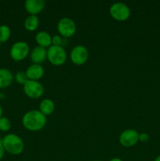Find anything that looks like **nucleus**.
<instances>
[{"label":"nucleus","instance_id":"obj_11","mask_svg":"<svg viewBox=\"0 0 160 161\" xmlns=\"http://www.w3.org/2000/svg\"><path fill=\"white\" fill-rule=\"evenodd\" d=\"M27 77L29 80H35L37 81L40 78H42L44 74V69L41 64H33L28 68L26 72Z\"/></svg>","mask_w":160,"mask_h":161},{"label":"nucleus","instance_id":"obj_3","mask_svg":"<svg viewBox=\"0 0 160 161\" xmlns=\"http://www.w3.org/2000/svg\"><path fill=\"white\" fill-rule=\"evenodd\" d=\"M47 58L53 65H61L67 58L65 50L61 46H50L47 50Z\"/></svg>","mask_w":160,"mask_h":161},{"label":"nucleus","instance_id":"obj_12","mask_svg":"<svg viewBox=\"0 0 160 161\" xmlns=\"http://www.w3.org/2000/svg\"><path fill=\"white\" fill-rule=\"evenodd\" d=\"M47 58V50L44 47L38 46L35 47L31 53V59L34 64H40Z\"/></svg>","mask_w":160,"mask_h":161},{"label":"nucleus","instance_id":"obj_15","mask_svg":"<svg viewBox=\"0 0 160 161\" xmlns=\"http://www.w3.org/2000/svg\"><path fill=\"white\" fill-rule=\"evenodd\" d=\"M39 108H40V112L43 115L46 116V115H50L55 108L54 102L51 100V99H44L41 102L40 105H39Z\"/></svg>","mask_w":160,"mask_h":161},{"label":"nucleus","instance_id":"obj_4","mask_svg":"<svg viewBox=\"0 0 160 161\" xmlns=\"http://www.w3.org/2000/svg\"><path fill=\"white\" fill-rule=\"evenodd\" d=\"M110 14L116 20L123 21L127 20L130 16V9L122 3H115L110 8Z\"/></svg>","mask_w":160,"mask_h":161},{"label":"nucleus","instance_id":"obj_22","mask_svg":"<svg viewBox=\"0 0 160 161\" xmlns=\"http://www.w3.org/2000/svg\"><path fill=\"white\" fill-rule=\"evenodd\" d=\"M4 153H5V149L4 147H3V141H0V160L4 157Z\"/></svg>","mask_w":160,"mask_h":161},{"label":"nucleus","instance_id":"obj_24","mask_svg":"<svg viewBox=\"0 0 160 161\" xmlns=\"http://www.w3.org/2000/svg\"><path fill=\"white\" fill-rule=\"evenodd\" d=\"M2 115H3V109H2V107L0 105V118H2Z\"/></svg>","mask_w":160,"mask_h":161},{"label":"nucleus","instance_id":"obj_18","mask_svg":"<svg viewBox=\"0 0 160 161\" xmlns=\"http://www.w3.org/2000/svg\"><path fill=\"white\" fill-rule=\"evenodd\" d=\"M11 122L6 117L0 118V130L2 131H7L10 129Z\"/></svg>","mask_w":160,"mask_h":161},{"label":"nucleus","instance_id":"obj_10","mask_svg":"<svg viewBox=\"0 0 160 161\" xmlns=\"http://www.w3.org/2000/svg\"><path fill=\"white\" fill-rule=\"evenodd\" d=\"M45 2L44 0H27L25 2V8L31 15H36L44 9Z\"/></svg>","mask_w":160,"mask_h":161},{"label":"nucleus","instance_id":"obj_23","mask_svg":"<svg viewBox=\"0 0 160 161\" xmlns=\"http://www.w3.org/2000/svg\"><path fill=\"white\" fill-rule=\"evenodd\" d=\"M110 161H122L120 158H118V157H115V158H112Z\"/></svg>","mask_w":160,"mask_h":161},{"label":"nucleus","instance_id":"obj_6","mask_svg":"<svg viewBox=\"0 0 160 161\" xmlns=\"http://www.w3.org/2000/svg\"><path fill=\"white\" fill-rule=\"evenodd\" d=\"M24 91L31 98H39L43 94L44 88L39 82L28 80L24 85Z\"/></svg>","mask_w":160,"mask_h":161},{"label":"nucleus","instance_id":"obj_26","mask_svg":"<svg viewBox=\"0 0 160 161\" xmlns=\"http://www.w3.org/2000/svg\"><path fill=\"white\" fill-rule=\"evenodd\" d=\"M0 47H1V42H0Z\"/></svg>","mask_w":160,"mask_h":161},{"label":"nucleus","instance_id":"obj_21","mask_svg":"<svg viewBox=\"0 0 160 161\" xmlns=\"http://www.w3.org/2000/svg\"><path fill=\"white\" fill-rule=\"evenodd\" d=\"M149 140V135L147 133H141L139 134V141L146 142Z\"/></svg>","mask_w":160,"mask_h":161},{"label":"nucleus","instance_id":"obj_27","mask_svg":"<svg viewBox=\"0 0 160 161\" xmlns=\"http://www.w3.org/2000/svg\"><path fill=\"white\" fill-rule=\"evenodd\" d=\"M94 161H100V160H94Z\"/></svg>","mask_w":160,"mask_h":161},{"label":"nucleus","instance_id":"obj_9","mask_svg":"<svg viewBox=\"0 0 160 161\" xmlns=\"http://www.w3.org/2000/svg\"><path fill=\"white\" fill-rule=\"evenodd\" d=\"M139 141V134L136 130L128 129L124 130L119 136V142L121 145L125 147H131L136 145Z\"/></svg>","mask_w":160,"mask_h":161},{"label":"nucleus","instance_id":"obj_14","mask_svg":"<svg viewBox=\"0 0 160 161\" xmlns=\"http://www.w3.org/2000/svg\"><path fill=\"white\" fill-rule=\"evenodd\" d=\"M35 40L40 47H50L52 43V37L46 31H39L35 36Z\"/></svg>","mask_w":160,"mask_h":161},{"label":"nucleus","instance_id":"obj_17","mask_svg":"<svg viewBox=\"0 0 160 161\" xmlns=\"http://www.w3.org/2000/svg\"><path fill=\"white\" fill-rule=\"evenodd\" d=\"M10 28L7 25H3L0 26V42H6L10 37Z\"/></svg>","mask_w":160,"mask_h":161},{"label":"nucleus","instance_id":"obj_5","mask_svg":"<svg viewBox=\"0 0 160 161\" xmlns=\"http://www.w3.org/2000/svg\"><path fill=\"white\" fill-rule=\"evenodd\" d=\"M29 46L27 42H15L12 46L10 50V56L14 61H20L27 58L29 53Z\"/></svg>","mask_w":160,"mask_h":161},{"label":"nucleus","instance_id":"obj_1","mask_svg":"<svg viewBox=\"0 0 160 161\" xmlns=\"http://www.w3.org/2000/svg\"><path fill=\"white\" fill-rule=\"evenodd\" d=\"M24 127L31 131H36L43 128L46 124V117L38 110H31L25 113L22 119Z\"/></svg>","mask_w":160,"mask_h":161},{"label":"nucleus","instance_id":"obj_2","mask_svg":"<svg viewBox=\"0 0 160 161\" xmlns=\"http://www.w3.org/2000/svg\"><path fill=\"white\" fill-rule=\"evenodd\" d=\"M3 145L5 150L13 155L20 154L24 148V145L21 138L13 134H9L5 136L3 139Z\"/></svg>","mask_w":160,"mask_h":161},{"label":"nucleus","instance_id":"obj_20","mask_svg":"<svg viewBox=\"0 0 160 161\" xmlns=\"http://www.w3.org/2000/svg\"><path fill=\"white\" fill-rule=\"evenodd\" d=\"M61 42H62V39L61 36H54L52 38V43L53 44V46H61Z\"/></svg>","mask_w":160,"mask_h":161},{"label":"nucleus","instance_id":"obj_16","mask_svg":"<svg viewBox=\"0 0 160 161\" xmlns=\"http://www.w3.org/2000/svg\"><path fill=\"white\" fill-rule=\"evenodd\" d=\"M39 24V18L36 15H30L26 18L24 21V27L27 30L32 31L36 30Z\"/></svg>","mask_w":160,"mask_h":161},{"label":"nucleus","instance_id":"obj_13","mask_svg":"<svg viewBox=\"0 0 160 161\" xmlns=\"http://www.w3.org/2000/svg\"><path fill=\"white\" fill-rule=\"evenodd\" d=\"M13 76L12 72L7 69H0V89H4L10 86Z\"/></svg>","mask_w":160,"mask_h":161},{"label":"nucleus","instance_id":"obj_25","mask_svg":"<svg viewBox=\"0 0 160 161\" xmlns=\"http://www.w3.org/2000/svg\"><path fill=\"white\" fill-rule=\"evenodd\" d=\"M155 161H160V155L158 156V157L155 159Z\"/></svg>","mask_w":160,"mask_h":161},{"label":"nucleus","instance_id":"obj_7","mask_svg":"<svg viewBox=\"0 0 160 161\" xmlns=\"http://www.w3.org/2000/svg\"><path fill=\"white\" fill-rule=\"evenodd\" d=\"M57 29L60 34L64 37H71L76 31V25L73 20L68 17H64L59 20Z\"/></svg>","mask_w":160,"mask_h":161},{"label":"nucleus","instance_id":"obj_8","mask_svg":"<svg viewBox=\"0 0 160 161\" xmlns=\"http://www.w3.org/2000/svg\"><path fill=\"white\" fill-rule=\"evenodd\" d=\"M71 60L72 62L77 65H81L87 61L89 53L87 49L83 46H76L72 49L71 52Z\"/></svg>","mask_w":160,"mask_h":161},{"label":"nucleus","instance_id":"obj_19","mask_svg":"<svg viewBox=\"0 0 160 161\" xmlns=\"http://www.w3.org/2000/svg\"><path fill=\"white\" fill-rule=\"evenodd\" d=\"M16 80H17V81L19 83L24 85L25 83L28 80L26 75V72H22V71H20V72H17V73L16 74Z\"/></svg>","mask_w":160,"mask_h":161}]
</instances>
